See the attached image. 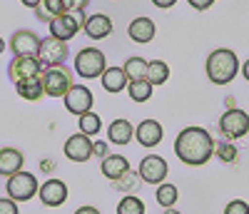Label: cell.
<instances>
[{
  "label": "cell",
  "instance_id": "6da1fadb",
  "mask_svg": "<svg viewBox=\"0 0 249 214\" xmlns=\"http://www.w3.org/2000/svg\"><path fill=\"white\" fill-rule=\"evenodd\" d=\"M175 155L187 167H202L214 155V140L204 127H184L175 140Z\"/></svg>",
  "mask_w": 249,
  "mask_h": 214
},
{
  "label": "cell",
  "instance_id": "7a4b0ae2",
  "mask_svg": "<svg viewBox=\"0 0 249 214\" xmlns=\"http://www.w3.org/2000/svg\"><path fill=\"white\" fill-rule=\"evenodd\" d=\"M204 68H207V77L214 85H230L239 72V57L230 48H219V50L210 53Z\"/></svg>",
  "mask_w": 249,
  "mask_h": 214
},
{
  "label": "cell",
  "instance_id": "3957f363",
  "mask_svg": "<svg viewBox=\"0 0 249 214\" xmlns=\"http://www.w3.org/2000/svg\"><path fill=\"white\" fill-rule=\"evenodd\" d=\"M107 68V60H105V53L97 50V48H82L77 55H75V72L85 80H95L105 72Z\"/></svg>",
  "mask_w": 249,
  "mask_h": 214
},
{
  "label": "cell",
  "instance_id": "277c9868",
  "mask_svg": "<svg viewBox=\"0 0 249 214\" xmlns=\"http://www.w3.org/2000/svg\"><path fill=\"white\" fill-rule=\"evenodd\" d=\"M5 189H8V197H10L13 202H18V204H20V202L33 199V197L37 195L40 184H37V177H35V175L25 172V169H20V172H15V175H10V177H8Z\"/></svg>",
  "mask_w": 249,
  "mask_h": 214
},
{
  "label": "cell",
  "instance_id": "5b68a950",
  "mask_svg": "<svg viewBox=\"0 0 249 214\" xmlns=\"http://www.w3.org/2000/svg\"><path fill=\"white\" fill-rule=\"evenodd\" d=\"M45 65L40 62L35 55H15L13 62L8 65V75L13 82H23V80H33V77H43Z\"/></svg>",
  "mask_w": 249,
  "mask_h": 214
},
{
  "label": "cell",
  "instance_id": "8992f818",
  "mask_svg": "<svg viewBox=\"0 0 249 214\" xmlns=\"http://www.w3.org/2000/svg\"><path fill=\"white\" fill-rule=\"evenodd\" d=\"M72 88V75L68 68H45L43 72V90L48 97H65V92Z\"/></svg>",
  "mask_w": 249,
  "mask_h": 214
},
{
  "label": "cell",
  "instance_id": "52a82bcc",
  "mask_svg": "<svg viewBox=\"0 0 249 214\" xmlns=\"http://www.w3.org/2000/svg\"><path fill=\"white\" fill-rule=\"evenodd\" d=\"M219 132L227 140H239L249 132V115L239 107H230L222 117H219Z\"/></svg>",
  "mask_w": 249,
  "mask_h": 214
},
{
  "label": "cell",
  "instance_id": "ba28073f",
  "mask_svg": "<svg viewBox=\"0 0 249 214\" xmlns=\"http://www.w3.org/2000/svg\"><path fill=\"white\" fill-rule=\"evenodd\" d=\"M68 42H62V40H57V37H45V40H40V48H37V60L43 62L45 68H57V65H62V62L68 60Z\"/></svg>",
  "mask_w": 249,
  "mask_h": 214
},
{
  "label": "cell",
  "instance_id": "9c48e42d",
  "mask_svg": "<svg viewBox=\"0 0 249 214\" xmlns=\"http://www.w3.org/2000/svg\"><path fill=\"white\" fill-rule=\"evenodd\" d=\"M167 172H170V167L160 155H147L140 162V169H137L140 179L147 182V184H162L164 177H167Z\"/></svg>",
  "mask_w": 249,
  "mask_h": 214
},
{
  "label": "cell",
  "instance_id": "30bf717a",
  "mask_svg": "<svg viewBox=\"0 0 249 214\" xmlns=\"http://www.w3.org/2000/svg\"><path fill=\"white\" fill-rule=\"evenodd\" d=\"M62 102H65L68 112H72V115L80 117L82 112H90L92 110L95 97H92L90 88H85V85H72V88L65 92V97H62Z\"/></svg>",
  "mask_w": 249,
  "mask_h": 214
},
{
  "label": "cell",
  "instance_id": "8fae6325",
  "mask_svg": "<svg viewBox=\"0 0 249 214\" xmlns=\"http://www.w3.org/2000/svg\"><path fill=\"white\" fill-rule=\"evenodd\" d=\"M62 152H65V157L72 160V162H88L92 157V140L88 135L77 132V135H72V137L65 140Z\"/></svg>",
  "mask_w": 249,
  "mask_h": 214
},
{
  "label": "cell",
  "instance_id": "7c38bea8",
  "mask_svg": "<svg viewBox=\"0 0 249 214\" xmlns=\"http://www.w3.org/2000/svg\"><path fill=\"white\" fill-rule=\"evenodd\" d=\"M48 25H50V35H53V37H57V40H62V42L72 40V37L77 35V30L82 28V23L77 20V15H75V13H65V15H60V18L50 20Z\"/></svg>",
  "mask_w": 249,
  "mask_h": 214
},
{
  "label": "cell",
  "instance_id": "4fadbf2b",
  "mask_svg": "<svg viewBox=\"0 0 249 214\" xmlns=\"http://www.w3.org/2000/svg\"><path fill=\"white\" fill-rule=\"evenodd\" d=\"M37 195H40V202L45 207H60L68 199V184L62 179H48L45 184H40Z\"/></svg>",
  "mask_w": 249,
  "mask_h": 214
},
{
  "label": "cell",
  "instance_id": "5bb4252c",
  "mask_svg": "<svg viewBox=\"0 0 249 214\" xmlns=\"http://www.w3.org/2000/svg\"><path fill=\"white\" fill-rule=\"evenodd\" d=\"M164 137V130L157 120H142L137 127H135V140L142 144V147H157Z\"/></svg>",
  "mask_w": 249,
  "mask_h": 214
},
{
  "label": "cell",
  "instance_id": "9a60e30c",
  "mask_svg": "<svg viewBox=\"0 0 249 214\" xmlns=\"http://www.w3.org/2000/svg\"><path fill=\"white\" fill-rule=\"evenodd\" d=\"M8 48H10L15 55H37L40 37H37L33 30H18V33H13Z\"/></svg>",
  "mask_w": 249,
  "mask_h": 214
},
{
  "label": "cell",
  "instance_id": "2e32d148",
  "mask_svg": "<svg viewBox=\"0 0 249 214\" xmlns=\"http://www.w3.org/2000/svg\"><path fill=\"white\" fill-rule=\"evenodd\" d=\"M85 35L88 37H92V40H105V37H110V33H112V20L105 15V13H95V15H90L88 20H85Z\"/></svg>",
  "mask_w": 249,
  "mask_h": 214
},
{
  "label": "cell",
  "instance_id": "e0dca14e",
  "mask_svg": "<svg viewBox=\"0 0 249 214\" xmlns=\"http://www.w3.org/2000/svg\"><path fill=\"white\" fill-rule=\"evenodd\" d=\"M127 33H130V37L135 40V42H140V45H147V42H152L155 40V33H157V28H155V23H152V18H135L132 23H130V28H127Z\"/></svg>",
  "mask_w": 249,
  "mask_h": 214
},
{
  "label": "cell",
  "instance_id": "ac0fdd59",
  "mask_svg": "<svg viewBox=\"0 0 249 214\" xmlns=\"http://www.w3.org/2000/svg\"><path fill=\"white\" fill-rule=\"evenodd\" d=\"M23 164H25V157H23L20 149H15V147H3L0 149V175L3 177H10V175L20 172Z\"/></svg>",
  "mask_w": 249,
  "mask_h": 214
},
{
  "label": "cell",
  "instance_id": "d6986e66",
  "mask_svg": "<svg viewBox=\"0 0 249 214\" xmlns=\"http://www.w3.org/2000/svg\"><path fill=\"white\" fill-rule=\"evenodd\" d=\"M100 80H102V88H105L107 92H112V95L127 90V85H130V80H127V75H124L122 68H105V72L100 75Z\"/></svg>",
  "mask_w": 249,
  "mask_h": 214
},
{
  "label": "cell",
  "instance_id": "ffe728a7",
  "mask_svg": "<svg viewBox=\"0 0 249 214\" xmlns=\"http://www.w3.org/2000/svg\"><path fill=\"white\" fill-rule=\"evenodd\" d=\"M107 137H110L112 144L124 147V144H130V140L135 137V127H132L130 120H115V122L107 127Z\"/></svg>",
  "mask_w": 249,
  "mask_h": 214
},
{
  "label": "cell",
  "instance_id": "44dd1931",
  "mask_svg": "<svg viewBox=\"0 0 249 214\" xmlns=\"http://www.w3.org/2000/svg\"><path fill=\"white\" fill-rule=\"evenodd\" d=\"M100 169H102V175H105L110 182H115L122 172L130 169V162H127V157H122V155H107V157H102Z\"/></svg>",
  "mask_w": 249,
  "mask_h": 214
},
{
  "label": "cell",
  "instance_id": "7402d4cb",
  "mask_svg": "<svg viewBox=\"0 0 249 214\" xmlns=\"http://www.w3.org/2000/svg\"><path fill=\"white\" fill-rule=\"evenodd\" d=\"M170 77V65L164 60H150L147 62V75H144V80H147L152 88H160V85H164Z\"/></svg>",
  "mask_w": 249,
  "mask_h": 214
},
{
  "label": "cell",
  "instance_id": "603a6c76",
  "mask_svg": "<svg viewBox=\"0 0 249 214\" xmlns=\"http://www.w3.org/2000/svg\"><path fill=\"white\" fill-rule=\"evenodd\" d=\"M15 90H18V95L23 97V100H30V102H35V100H40V97L45 95V90H43V77H33V80L15 82Z\"/></svg>",
  "mask_w": 249,
  "mask_h": 214
},
{
  "label": "cell",
  "instance_id": "cb8c5ba5",
  "mask_svg": "<svg viewBox=\"0 0 249 214\" xmlns=\"http://www.w3.org/2000/svg\"><path fill=\"white\" fill-rule=\"evenodd\" d=\"M65 3L62 0H40V5L35 8V15L43 20V23H50V20L60 18V15H65Z\"/></svg>",
  "mask_w": 249,
  "mask_h": 214
},
{
  "label": "cell",
  "instance_id": "d4e9b609",
  "mask_svg": "<svg viewBox=\"0 0 249 214\" xmlns=\"http://www.w3.org/2000/svg\"><path fill=\"white\" fill-rule=\"evenodd\" d=\"M155 199H157V204L164 207V209H167V207H175L177 199H179V189H177L175 184H170V182H162V184H157Z\"/></svg>",
  "mask_w": 249,
  "mask_h": 214
},
{
  "label": "cell",
  "instance_id": "484cf974",
  "mask_svg": "<svg viewBox=\"0 0 249 214\" xmlns=\"http://www.w3.org/2000/svg\"><path fill=\"white\" fill-rule=\"evenodd\" d=\"M122 70H124V75H127L130 82L144 80V75H147V60H144V57H130L122 65Z\"/></svg>",
  "mask_w": 249,
  "mask_h": 214
},
{
  "label": "cell",
  "instance_id": "4316f807",
  "mask_svg": "<svg viewBox=\"0 0 249 214\" xmlns=\"http://www.w3.org/2000/svg\"><path fill=\"white\" fill-rule=\"evenodd\" d=\"M100 127H102V120H100V115H95L92 110L80 115V132H82V135H88V137L100 135Z\"/></svg>",
  "mask_w": 249,
  "mask_h": 214
},
{
  "label": "cell",
  "instance_id": "83f0119b",
  "mask_svg": "<svg viewBox=\"0 0 249 214\" xmlns=\"http://www.w3.org/2000/svg\"><path fill=\"white\" fill-rule=\"evenodd\" d=\"M152 85L147 82V80H137V82H130L127 85V92H130V97L135 100V102H147L150 97H152Z\"/></svg>",
  "mask_w": 249,
  "mask_h": 214
},
{
  "label": "cell",
  "instance_id": "f1b7e54d",
  "mask_svg": "<svg viewBox=\"0 0 249 214\" xmlns=\"http://www.w3.org/2000/svg\"><path fill=\"white\" fill-rule=\"evenodd\" d=\"M117 214H144V202L135 195L122 197L117 204Z\"/></svg>",
  "mask_w": 249,
  "mask_h": 214
},
{
  "label": "cell",
  "instance_id": "f546056e",
  "mask_svg": "<svg viewBox=\"0 0 249 214\" xmlns=\"http://www.w3.org/2000/svg\"><path fill=\"white\" fill-rule=\"evenodd\" d=\"M214 155H217L222 162L232 164V162H237V157H239V149H237L232 142H214Z\"/></svg>",
  "mask_w": 249,
  "mask_h": 214
},
{
  "label": "cell",
  "instance_id": "4dcf8cb0",
  "mask_svg": "<svg viewBox=\"0 0 249 214\" xmlns=\"http://www.w3.org/2000/svg\"><path fill=\"white\" fill-rule=\"evenodd\" d=\"M137 179H140V175H137L135 169L130 167L127 172H122V175H120V177H117L112 184H115V189H120V192H132V189L137 187Z\"/></svg>",
  "mask_w": 249,
  "mask_h": 214
},
{
  "label": "cell",
  "instance_id": "1f68e13d",
  "mask_svg": "<svg viewBox=\"0 0 249 214\" xmlns=\"http://www.w3.org/2000/svg\"><path fill=\"white\" fill-rule=\"evenodd\" d=\"M224 214H249V204L244 199H232L224 207Z\"/></svg>",
  "mask_w": 249,
  "mask_h": 214
},
{
  "label": "cell",
  "instance_id": "d6a6232c",
  "mask_svg": "<svg viewBox=\"0 0 249 214\" xmlns=\"http://www.w3.org/2000/svg\"><path fill=\"white\" fill-rule=\"evenodd\" d=\"M0 214H20L18 202H13L10 197L8 199H0Z\"/></svg>",
  "mask_w": 249,
  "mask_h": 214
},
{
  "label": "cell",
  "instance_id": "836d02e7",
  "mask_svg": "<svg viewBox=\"0 0 249 214\" xmlns=\"http://www.w3.org/2000/svg\"><path fill=\"white\" fill-rule=\"evenodd\" d=\"M92 155L95 157H107L110 149H107V144L102 142V140H97V142H92Z\"/></svg>",
  "mask_w": 249,
  "mask_h": 214
},
{
  "label": "cell",
  "instance_id": "e575fe53",
  "mask_svg": "<svg viewBox=\"0 0 249 214\" xmlns=\"http://www.w3.org/2000/svg\"><path fill=\"white\" fill-rule=\"evenodd\" d=\"M187 3H190V8H195V10H210L214 5V0H187Z\"/></svg>",
  "mask_w": 249,
  "mask_h": 214
},
{
  "label": "cell",
  "instance_id": "d590c367",
  "mask_svg": "<svg viewBox=\"0 0 249 214\" xmlns=\"http://www.w3.org/2000/svg\"><path fill=\"white\" fill-rule=\"evenodd\" d=\"M90 0H70V13H77V10H85Z\"/></svg>",
  "mask_w": 249,
  "mask_h": 214
},
{
  "label": "cell",
  "instance_id": "8d00e7d4",
  "mask_svg": "<svg viewBox=\"0 0 249 214\" xmlns=\"http://www.w3.org/2000/svg\"><path fill=\"white\" fill-rule=\"evenodd\" d=\"M155 3V8H160V10H167V8H172L177 0H152Z\"/></svg>",
  "mask_w": 249,
  "mask_h": 214
},
{
  "label": "cell",
  "instance_id": "74e56055",
  "mask_svg": "<svg viewBox=\"0 0 249 214\" xmlns=\"http://www.w3.org/2000/svg\"><path fill=\"white\" fill-rule=\"evenodd\" d=\"M75 214H100V209L97 207H80V209H75Z\"/></svg>",
  "mask_w": 249,
  "mask_h": 214
},
{
  "label": "cell",
  "instance_id": "f35d334b",
  "mask_svg": "<svg viewBox=\"0 0 249 214\" xmlns=\"http://www.w3.org/2000/svg\"><path fill=\"white\" fill-rule=\"evenodd\" d=\"M23 5H28V8H37L40 5V0H20Z\"/></svg>",
  "mask_w": 249,
  "mask_h": 214
},
{
  "label": "cell",
  "instance_id": "ab89813d",
  "mask_svg": "<svg viewBox=\"0 0 249 214\" xmlns=\"http://www.w3.org/2000/svg\"><path fill=\"white\" fill-rule=\"evenodd\" d=\"M242 75H244V80L249 82V60H247L244 65H242Z\"/></svg>",
  "mask_w": 249,
  "mask_h": 214
},
{
  "label": "cell",
  "instance_id": "60d3db41",
  "mask_svg": "<svg viewBox=\"0 0 249 214\" xmlns=\"http://www.w3.org/2000/svg\"><path fill=\"white\" fill-rule=\"evenodd\" d=\"M5 50H8V45H5V40H3V37H0V55H3Z\"/></svg>",
  "mask_w": 249,
  "mask_h": 214
},
{
  "label": "cell",
  "instance_id": "b9f144b4",
  "mask_svg": "<svg viewBox=\"0 0 249 214\" xmlns=\"http://www.w3.org/2000/svg\"><path fill=\"white\" fill-rule=\"evenodd\" d=\"M164 214H179V212H177L175 207H167V209H164Z\"/></svg>",
  "mask_w": 249,
  "mask_h": 214
}]
</instances>
